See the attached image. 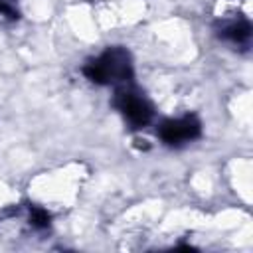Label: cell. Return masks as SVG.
<instances>
[{
	"label": "cell",
	"instance_id": "obj_1",
	"mask_svg": "<svg viewBox=\"0 0 253 253\" xmlns=\"http://www.w3.org/2000/svg\"><path fill=\"white\" fill-rule=\"evenodd\" d=\"M83 75L97 85H126L134 79L132 57L123 45H109L81 67Z\"/></svg>",
	"mask_w": 253,
	"mask_h": 253
},
{
	"label": "cell",
	"instance_id": "obj_2",
	"mask_svg": "<svg viewBox=\"0 0 253 253\" xmlns=\"http://www.w3.org/2000/svg\"><path fill=\"white\" fill-rule=\"evenodd\" d=\"M113 107L119 111V115L125 119V123L132 130H140L150 125L154 117V107L152 103L140 93L132 83L119 85L113 95Z\"/></svg>",
	"mask_w": 253,
	"mask_h": 253
},
{
	"label": "cell",
	"instance_id": "obj_3",
	"mask_svg": "<svg viewBox=\"0 0 253 253\" xmlns=\"http://www.w3.org/2000/svg\"><path fill=\"white\" fill-rule=\"evenodd\" d=\"M202 136V121L196 115H184L176 119H166L158 126V138L172 148L190 144Z\"/></svg>",
	"mask_w": 253,
	"mask_h": 253
},
{
	"label": "cell",
	"instance_id": "obj_4",
	"mask_svg": "<svg viewBox=\"0 0 253 253\" xmlns=\"http://www.w3.org/2000/svg\"><path fill=\"white\" fill-rule=\"evenodd\" d=\"M251 34H253V28H251V22L245 20V18H237V20H229V22H223L219 28H217V36L233 45H239V47H245L249 45L251 42Z\"/></svg>",
	"mask_w": 253,
	"mask_h": 253
},
{
	"label": "cell",
	"instance_id": "obj_5",
	"mask_svg": "<svg viewBox=\"0 0 253 253\" xmlns=\"http://www.w3.org/2000/svg\"><path fill=\"white\" fill-rule=\"evenodd\" d=\"M28 219H30V225L34 227V229H47L49 227V223H51V215H49V211L45 210V208H42V206H36V204H32L30 208H28Z\"/></svg>",
	"mask_w": 253,
	"mask_h": 253
},
{
	"label": "cell",
	"instance_id": "obj_6",
	"mask_svg": "<svg viewBox=\"0 0 253 253\" xmlns=\"http://www.w3.org/2000/svg\"><path fill=\"white\" fill-rule=\"evenodd\" d=\"M20 18V10L14 0H0V22H16Z\"/></svg>",
	"mask_w": 253,
	"mask_h": 253
}]
</instances>
